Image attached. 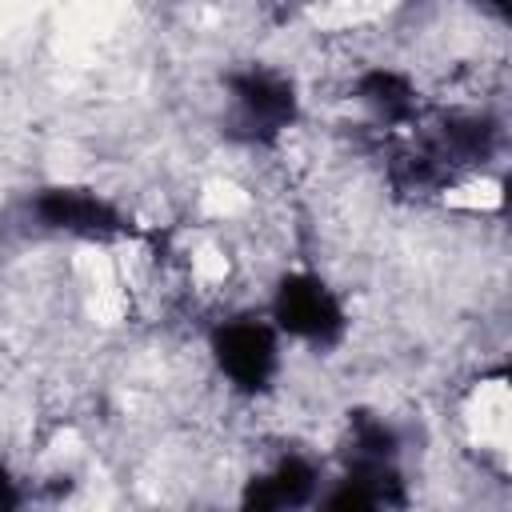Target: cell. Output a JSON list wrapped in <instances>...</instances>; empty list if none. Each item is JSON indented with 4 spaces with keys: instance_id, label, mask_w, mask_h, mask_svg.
<instances>
[{
    "instance_id": "cell-1",
    "label": "cell",
    "mask_w": 512,
    "mask_h": 512,
    "mask_svg": "<svg viewBox=\"0 0 512 512\" xmlns=\"http://www.w3.org/2000/svg\"><path fill=\"white\" fill-rule=\"evenodd\" d=\"M276 324L304 340H332L340 332V308L316 276H288L276 292Z\"/></svg>"
},
{
    "instance_id": "cell-2",
    "label": "cell",
    "mask_w": 512,
    "mask_h": 512,
    "mask_svg": "<svg viewBox=\"0 0 512 512\" xmlns=\"http://www.w3.org/2000/svg\"><path fill=\"white\" fill-rule=\"evenodd\" d=\"M216 360L236 388H260L276 368V344L256 324H228L216 340Z\"/></svg>"
}]
</instances>
